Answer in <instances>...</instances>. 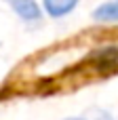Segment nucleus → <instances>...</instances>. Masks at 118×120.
<instances>
[{
	"mask_svg": "<svg viewBox=\"0 0 118 120\" xmlns=\"http://www.w3.org/2000/svg\"><path fill=\"white\" fill-rule=\"evenodd\" d=\"M11 13L21 19L23 23H30V25H36L42 21L44 13H42V6L38 0H6Z\"/></svg>",
	"mask_w": 118,
	"mask_h": 120,
	"instance_id": "1",
	"label": "nucleus"
},
{
	"mask_svg": "<svg viewBox=\"0 0 118 120\" xmlns=\"http://www.w3.org/2000/svg\"><path fill=\"white\" fill-rule=\"evenodd\" d=\"M91 17L97 23H118V0H108L95 6Z\"/></svg>",
	"mask_w": 118,
	"mask_h": 120,
	"instance_id": "3",
	"label": "nucleus"
},
{
	"mask_svg": "<svg viewBox=\"0 0 118 120\" xmlns=\"http://www.w3.org/2000/svg\"><path fill=\"white\" fill-rule=\"evenodd\" d=\"M82 0H40V6H42V13L44 17H51V19H63L68 15H72L78 4Z\"/></svg>",
	"mask_w": 118,
	"mask_h": 120,
	"instance_id": "2",
	"label": "nucleus"
},
{
	"mask_svg": "<svg viewBox=\"0 0 118 120\" xmlns=\"http://www.w3.org/2000/svg\"><path fill=\"white\" fill-rule=\"evenodd\" d=\"M68 120H84V118H68Z\"/></svg>",
	"mask_w": 118,
	"mask_h": 120,
	"instance_id": "4",
	"label": "nucleus"
}]
</instances>
